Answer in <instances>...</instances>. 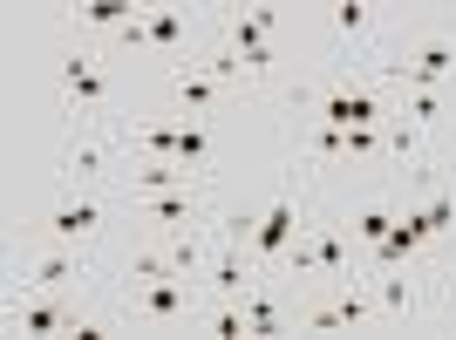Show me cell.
Segmentation results:
<instances>
[{
	"label": "cell",
	"mask_w": 456,
	"mask_h": 340,
	"mask_svg": "<svg viewBox=\"0 0 456 340\" xmlns=\"http://www.w3.org/2000/svg\"><path fill=\"white\" fill-rule=\"evenodd\" d=\"M239 306H246V327H252V334H280V327H286V300L273 293V272H259V279L239 293Z\"/></svg>",
	"instance_id": "7c38bea8"
},
{
	"label": "cell",
	"mask_w": 456,
	"mask_h": 340,
	"mask_svg": "<svg viewBox=\"0 0 456 340\" xmlns=\"http://www.w3.org/2000/svg\"><path fill=\"white\" fill-rule=\"evenodd\" d=\"M395 116H409L416 130H436L443 116H450V89H402L395 95Z\"/></svg>",
	"instance_id": "9a60e30c"
},
{
	"label": "cell",
	"mask_w": 456,
	"mask_h": 340,
	"mask_svg": "<svg viewBox=\"0 0 456 340\" xmlns=\"http://www.w3.org/2000/svg\"><path fill=\"white\" fill-rule=\"evenodd\" d=\"M177 265H171V252H130L123 259V279L130 286H151V279H171Z\"/></svg>",
	"instance_id": "ffe728a7"
},
{
	"label": "cell",
	"mask_w": 456,
	"mask_h": 340,
	"mask_svg": "<svg viewBox=\"0 0 456 340\" xmlns=\"http://www.w3.org/2000/svg\"><path fill=\"white\" fill-rule=\"evenodd\" d=\"M368 286H375V320L381 327H409L422 313V300H416V279H402V272H362Z\"/></svg>",
	"instance_id": "9c48e42d"
},
{
	"label": "cell",
	"mask_w": 456,
	"mask_h": 340,
	"mask_svg": "<svg viewBox=\"0 0 456 340\" xmlns=\"http://www.w3.org/2000/svg\"><path fill=\"white\" fill-rule=\"evenodd\" d=\"M381 157H388V164H422V130L409 116H388V123H381Z\"/></svg>",
	"instance_id": "e0dca14e"
},
{
	"label": "cell",
	"mask_w": 456,
	"mask_h": 340,
	"mask_svg": "<svg viewBox=\"0 0 456 340\" xmlns=\"http://www.w3.org/2000/svg\"><path fill=\"white\" fill-rule=\"evenodd\" d=\"M116 157H130V150H123V130H116V136H76V143L61 150V177H69V190H95L102 177H110Z\"/></svg>",
	"instance_id": "8992f818"
},
{
	"label": "cell",
	"mask_w": 456,
	"mask_h": 340,
	"mask_svg": "<svg viewBox=\"0 0 456 340\" xmlns=\"http://www.w3.org/2000/svg\"><path fill=\"white\" fill-rule=\"evenodd\" d=\"M130 211L143 218V225H157V231H198V225H211L205 184H191V190H157V198H130Z\"/></svg>",
	"instance_id": "277c9868"
},
{
	"label": "cell",
	"mask_w": 456,
	"mask_h": 340,
	"mask_svg": "<svg viewBox=\"0 0 456 340\" xmlns=\"http://www.w3.org/2000/svg\"><path fill=\"white\" fill-rule=\"evenodd\" d=\"M82 279H95V265H89V252L82 246H48L28 259V286H41V293H69V286H82Z\"/></svg>",
	"instance_id": "52a82bcc"
},
{
	"label": "cell",
	"mask_w": 456,
	"mask_h": 340,
	"mask_svg": "<svg viewBox=\"0 0 456 340\" xmlns=\"http://www.w3.org/2000/svg\"><path fill=\"white\" fill-rule=\"evenodd\" d=\"M61 95H69V109H76V116H102V109H110V69H102L95 48L61 55Z\"/></svg>",
	"instance_id": "5b68a950"
},
{
	"label": "cell",
	"mask_w": 456,
	"mask_h": 340,
	"mask_svg": "<svg viewBox=\"0 0 456 340\" xmlns=\"http://www.w3.org/2000/svg\"><path fill=\"white\" fill-rule=\"evenodd\" d=\"M327 20H334V35H341V41H375V14H368L362 0H341Z\"/></svg>",
	"instance_id": "d6986e66"
},
{
	"label": "cell",
	"mask_w": 456,
	"mask_h": 340,
	"mask_svg": "<svg viewBox=\"0 0 456 340\" xmlns=\"http://www.w3.org/2000/svg\"><path fill=\"white\" fill-rule=\"evenodd\" d=\"M211 150H218L211 116H191V123H177V164H191L198 177H205V170H211Z\"/></svg>",
	"instance_id": "5bb4252c"
},
{
	"label": "cell",
	"mask_w": 456,
	"mask_h": 340,
	"mask_svg": "<svg viewBox=\"0 0 456 340\" xmlns=\"http://www.w3.org/2000/svg\"><path fill=\"white\" fill-rule=\"evenodd\" d=\"M171 95L184 102V116H218V102H225V82L211 76L205 61H184V69H171Z\"/></svg>",
	"instance_id": "30bf717a"
},
{
	"label": "cell",
	"mask_w": 456,
	"mask_h": 340,
	"mask_svg": "<svg viewBox=\"0 0 456 340\" xmlns=\"http://www.w3.org/2000/svg\"><path fill=\"white\" fill-rule=\"evenodd\" d=\"M314 225V218H306V190H300V177H286L280 190H273V205L259 211V225H252V272H273V265L286 259V252H293V239H300V231Z\"/></svg>",
	"instance_id": "6da1fadb"
},
{
	"label": "cell",
	"mask_w": 456,
	"mask_h": 340,
	"mask_svg": "<svg viewBox=\"0 0 456 340\" xmlns=\"http://www.w3.org/2000/svg\"><path fill=\"white\" fill-rule=\"evenodd\" d=\"M416 205H422V218H429V239H436V246L456 239V184H429Z\"/></svg>",
	"instance_id": "2e32d148"
},
{
	"label": "cell",
	"mask_w": 456,
	"mask_h": 340,
	"mask_svg": "<svg viewBox=\"0 0 456 340\" xmlns=\"http://www.w3.org/2000/svg\"><path fill=\"white\" fill-rule=\"evenodd\" d=\"M69 327H76V306H61L41 286H28V300L14 306V334H69Z\"/></svg>",
	"instance_id": "8fae6325"
},
{
	"label": "cell",
	"mask_w": 456,
	"mask_h": 340,
	"mask_svg": "<svg viewBox=\"0 0 456 340\" xmlns=\"http://www.w3.org/2000/svg\"><path fill=\"white\" fill-rule=\"evenodd\" d=\"M191 35H198V14H191V7H143L116 41H123V48H143V55H164L171 69H184Z\"/></svg>",
	"instance_id": "3957f363"
},
{
	"label": "cell",
	"mask_w": 456,
	"mask_h": 340,
	"mask_svg": "<svg viewBox=\"0 0 456 340\" xmlns=\"http://www.w3.org/2000/svg\"><path fill=\"white\" fill-rule=\"evenodd\" d=\"M347 231H354V239H362V246L375 252L381 239L395 231V211H388V205H362V211H354V218H347Z\"/></svg>",
	"instance_id": "ac0fdd59"
},
{
	"label": "cell",
	"mask_w": 456,
	"mask_h": 340,
	"mask_svg": "<svg viewBox=\"0 0 456 340\" xmlns=\"http://www.w3.org/2000/svg\"><path fill=\"white\" fill-rule=\"evenodd\" d=\"M48 239H55V246H89L95 231H102V198H95V190H76V198H61L55 211H48Z\"/></svg>",
	"instance_id": "ba28073f"
},
{
	"label": "cell",
	"mask_w": 456,
	"mask_h": 340,
	"mask_svg": "<svg viewBox=\"0 0 456 340\" xmlns=\"http://www.w3.org/2000/svg\"><path fill=\"white\" fill-rule=\"evenodd\" d=\"M136 14H143V7H130V0H82L76 28H89V35H123Z\"/></svg>",
	"instance_id": "4fadbf2b"
},
{
	"label": "cell",
	"mask_w": 456,
	"mask_h": 340,
	"mask_svg": "<svg viewBox=\"0 0 456 340\" xmlns=\"http://www.w3.org/2000/svg\"><path fill=\"white\" fill-rule=\"evenodd\" d=\"M347 157H368V164H375L381 157V130H347Z\"/></svg>",
	"instance_id": "44dd1931"
},
{
	"label": "cell",
	"mask_w": 456,
	"mask_h": 340,
	"mask_svg": "<svg viewBox=\"0 0 456 340\" xmlns=\"http://www.w3.org/2000/svg\"><path fill=\"white\" fill-rule=\"evenodd\" d=\"M123 313H130V320H143V327L198 320V313H205L198 272H171V279H151V286H123Z\"/></svg>",
	"instance_id": "7a4b0ae2"
}]
</instances>
